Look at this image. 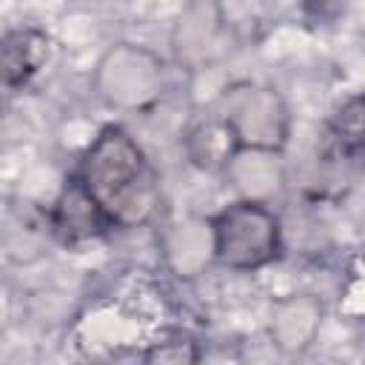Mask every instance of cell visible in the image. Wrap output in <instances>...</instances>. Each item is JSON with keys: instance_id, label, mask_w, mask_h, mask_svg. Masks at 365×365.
Instances as JSON below:
<instances>
[{"instance_id": "cell-6", "label": "cell", "mask_w": 365, "mask_h": 365, "mask_svg": "<svg viewBox=\"0 0 365 365\" xmlns=\"http://www.w3.org/2000/svg\"><path fill=\"white\" fill-rule=\"evenodd\" d=\"M222 171L228 174V182L237 188L240 200L268 202L274 194L282 191V182H285L279 151H271V148L240 145Z\"/></svg>"}, {"instance_id": "cell-13", "label": "cell", "mask_w": 365, "mask_h": 365, "mask_svg": "<svg viewBox=\"0 0 365 365\" xmlns=\"http://www.w3.org/2000/svg\"><path fill=\"white\" fill-rule=\"evenodd\" d=\"M145 362L151 365H191L200 359V348L191 339H163V342H151L148 351L143 354Z\"/></svg>"}, {"instance_id": "cell-14", "label": "cell", "mask_w": 365, "mask_h": 365, "mask_svg": "<svg viewBox=\"0 0 365 365\" xmlns=\"http://www.w3.org/2000/svg\"><path fill=\"white\" fill-rule=\"evenodd\" d=\"M342 6H345V0H305V9H308L314 17H319V20L336 17V14L342 11Z\"/></svg>"}, {"instance_id": "cell-5", "label": "cell", "mask_w": 365, "mask_h": 365, "mask_svg": "<svg viewBox=\"0 0 365 365\" xmlns=\"http://www.w3.org/2000/svg\"><path fill=\"white\" fill-rule=\"evenodd\" d=\"M322 328V302L311 294H291L274 302L268 334L282 354H302Z\"/></svg>"}, {"instance_id": "cell-3", "label": "cell", "mask_w": 365, "mask_h": 365, "mask_svg": "<svg viewBox=\"0 0 365 365\" xmlns=\"http://www.w3.org/2000/svg\"><path fill=\"white\" fill-rule=\"evenodd\" d=\"M94 86L108 106L123 111H140L163 97L165 66L154 51L134 43H120L100 57Z\"/></svg>"}, {"instance_id": "cell-8", "label": "cell", "mask_w": 365, "mask_h": 365, "mask_svg": "<svg viewBox=\"0 0 365 365\" xmlns=\"http://www.w3.org/2000/svg\"><path fill=\"white\" fill-rule=\"evenodd\" d=\"M165 257L168 265L180 277L200 274L208 259H214V242H211V220H180L165 234Z\"/></svg>"}, {"instance_id": "cell-1", "label": "cell", "mask_w": 365, "mask_h": 365, "mask_svg": "<svg viewBox=\"0 0 365 365\" xmlns=\"http://www.w3.org/2000/svg\"><path fill=\"white\" fill-rule=\"evenodd\" d=\"M77 180L111 225H143L160 205L157 171L137 140L120 125H106L91 140Z\"/></svg>"}, {"instance_id": "cell-9", "label": "cell", "mask_w": 365, "mask_h": 365, "mask_svg": "<svg viewBox=\"0 0 365 365\" xmlns=\"http://www.w3.org/2000/svg\"><path fill=\"white\" fill-rule=\"evenodd\" d=\"M54 225L66 240H86V237H97L100 231H106L111 222L106 220V214L97 208V202L86 194V188L80 185V180L74 177L54 208Z\"/></svg>"}, {"instance_id": "cell-7", "label": "cell", "mask_w": 365, "mask_h": 365, "mask_svg": "<svg viewBox=\"0 0 365 365\" xmlns=\"http://www.w3.org/2000/svg\"><path fill=\"white\" fill-rule=\"evenodd\" d=\"M51 54V40L40 29H14L0 40V83L23 86L29 83Z\"/></svg>"}, {"instance_id": "cell-12", "label": "cell", "mask_w": 365, "mask_h": 365, "mask_svg": "<svg viewBox=\"0 0 365 365\" xmlns=\"http://www.w3.org/2000/svg\"><path fill=\"white\" fill-rule=\"evenodd\" d=\"M331 143L342 157H356L362 148V97H348L331 120Z\"/></svg>"}, {"instance_id": "cell-4", "label": "cell", "mask_w": 365, "mask_h": 365, "mask_svg": "<svg viewBox=\"0 0 365 365\" xmlns=\"http://www.w3.org/2000/svg\"><path fill=\"white\" fill-rule=\"evenodd\" d=\"M220 117L234 128L240 145L282 151L291 134V114L282 94L262 83H234L222 91Z\"/></svg>"}, {"instance_id": "cell-10", "label": "cell", "mask_w": 365, "mask_h": 365, "mask_svg": "<svg viewBox=\"0 0 365 365\" xmlns=\"http://www.w3.org/2000/svg\"><path fill=\"white\" fill-rule=\"evenodd\" d=\"M237 148H240V140H237L234 128L220 114L197 123L185 140V151H188L191 163L205 171H222Z\"/></svg>"}, {"instance_id": "cell-11", "label": "cell", "mask_w": 365, "mask_h": 365, "mask_svg": "<svg viewBox=\"0 0 365 365\" xmlns=\"http://www.w3.org/2000/svg\"><path fill=\"white\" fill-rule=\"evenodd\" d=\"M217 31H220L217 6L211 0H194L182 11V17L177 23V34H174V48H177L180 60H185V63L200 60L211 48Z\"/></svg>"}, {"instance_id": "cell-2", "label": "cell", "mask_w": 365, "mask_h": 365, "mask_svg": "<svg viewBox=\"0 0 365 365\" xmlns=\"http://www.w3.org/2000/svg\"><path fill=\"white\" fill-rule=\"evenodd\" d=\"M214 259L234 271H257L279 257L282 231L268 202L237 200L211 217Z\"/></svg>"}]
</instances>
